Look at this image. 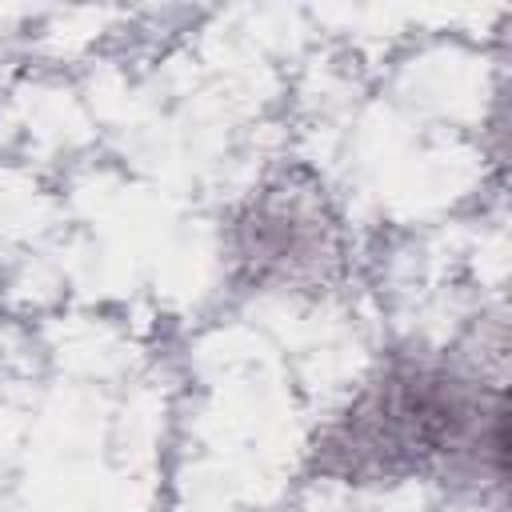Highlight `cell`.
Here are the masks:
<instances>
[{"mask_svg": "<svg viewBox=\"0 0 512 512\" xmlns=\"http://www.w3.org/2000/svg\"><path fill=\"white\" fill-rule=\"evenodd\" d=\"M324 216L320 204L296 188H276L252 200L240 220V260L260 276L292 280L320 264L324 256Z\"/></svg>", "mask_w": 512, "mask_h": 512, "instance_id": "cell-1", "label": "cell"}]
</instances>
